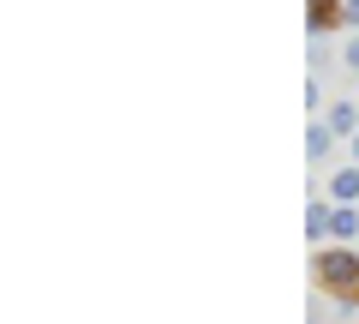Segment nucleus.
<instances>
[{
  "instance_id": "obj_1",
  "label": "nucleus",
  "mask_w": 359,
  "mask_h": 324,
  "mask_svg": "<svg viewBox=\"0 0 359 324\" xmlns=\"http://www.w3.org/2000/svg\"><path fill=\"white\" fill-rule=\"evenodd\" d=\"M311 271H318V288H323V294L347 300V306L359 300V247H323L318 259H311Z\"/></svg>"
},
{
  "instance_id": "obj_2",
  "label": "nucleus",
  "mask_w": 359,
  "mask_h": 324,
  "mask_svg": "<svg viewBox=\"0 0 359 324\" xmlns=\"http://www.w3.org/2000/svg\"><path fill=\"white\" fill-rule=\"evenodd\" d=\"M335 25H347V0H306V30L311 37H323Z\"/></svg>"
},
{
  "instance_id": "obj_3",
  "label": "nucleus",
  "mask_w": 359,
  "mask_h": 324,
  "mask_svg": "<svg viewBox=\"0 0 359 324\" xmlns=\"http://www.w3.org/2000/svg\"><path fill=\"white\" fill-rule=\"evenodd\" d=\"M306 240H311V247L335 240V205H330V198H311V210H306Z\"/></svg>"
},
{
  "instance_id": "obj_4",
  "label": "nucleus",
  "mask_w": 359,
  "mask_h": 324,
  "mask_svg": "<svg viewBox=\"0 0 359 324\" xmlns=\"http://www.w3.org/2000/svg\"><path fill=\"white\" fill-rule=\"evenodd\" d=\"M323 198H335V205H353V198H359V162L335 169V174H330V193H323Z\"/></svg>"
},
{
  "instance_id": "obj_5",
  "label": "nucleus",
  "mask_w": 359,
  "mask_h": 324,
  "mask_svg": "<svg viewBox=\"0 0 359 324\" xmlns=\"http://www.w3.org/2000/svg\"><path fill=\"white\" fill-rule=\"evenodd\" d=\"M323 127H330V132H359V108H353V103H330Z\"/></svg>"
},
{
  "instance_id": "obj_6",
  "label": "nucleus",
  "mask_w": 359,
  "mask_h": 324,
  "mask_svg": "<svg viewBox=\"0 0 359 324\" xmlns=\"http://www.w3.org/2000/svg\"><path fill=\"white\" fill-rule=\"evenodd\" d=\"M330 144H335V132L323 127V120H311V127H306V156L318 162V156H330Z\"/></svg>"
},
{
  "instance_id": "obj_7",
  "label": "nucleus",
  "mask_w": 359,
  "mask_h": 324,
  "mask_svg": "<svg viewBox=\"0 0 359 324\" xmlns=\"http://www.w3.org/2000/svg\"><path fill=\"white\" fill-rule=\"evenodd\" d=\"M335 240H359V210L353 205H335Z\"/></svg>"
},
{
  "instance_id": "obj_8",
  "label": "nucleus",
  "mask_w": 359,
  "mask_h": 324,
  "mask_svg": "<svg viewBox=\"0 0 359 324\" xmlns=\"http://www.w3.org/2000/svg\"><path fill=\"white\" fill-rule=\"evenodd\" d=\"M341 66H347V72H359V37L347 42V48H341Z\"/></svg>"
},
{
  "instance_id": "obj_9",
  "label": "nucleus",
  "mask_w": 359,
  "mask_h": 324,
  "mask_svg": "<svg viewBox=\"0 0 359 324\" xmlns=\"http://www.w3.org/2000/svg\"><path fill=\"white\" fill-rule=\"evenodd\" d=\"M347 25H353V30H359V0H347Z\"/></svg>"
},
{
  "instance_id": "obj_10",
  "label": "nucleus",
  "mask_w": 359,
  "mask_h": 324,
  "mask_svg": "<svg viewBox=\"0 0 359 324\" xmlns=\"http://www.w3.org/2000/svg\"><path fill=\"white\" fill-rule=\"evenodd\" d=\"M347 150H353V162H359V132H353V144H347Z\"/></svg>"
}]
</instances>
